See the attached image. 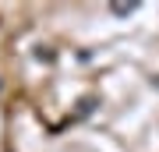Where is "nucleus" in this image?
Segmentation results:
<instances>
[{
    "label": "nucleus",
    "instance_id": "1",
    "mask_svg": "<svg viewBox=\"0 0 159 152\" xmlns=\"http://www.w3.org/2000/svg\"><path fill=\"white\" fill-rule=\"evenodd\" d=\"M96 106H99V99H96V96H85V99L78 103V113H74V117H89Z\"/></svg>",
    "mask_w": 159,
    "mask_h": 152
},
{
    "label": "nucleus",
    "instance_id": "2",
    "mask_svg": "<svg viewBox=\"0 0 159 152\" xmlns=\"http://www.w3.org/2000/svg\"><path fill=\"white\" fill-rule=\"evenodd\" d=\"M53 57H57V53H53L50 46H39V50H35V60H46V64H50Z\"/></svg>",
    "mask_w": 159,
    "mask_h": 152
},
{
    "label": "nucleus",
    "instance_id": "3",
    "mask_svg": "<svg viewBox=\"0 0 159 152\" xmlns=\"http://www.w3.org/2000/svg\"><path fill=\"white\" fill-rule=\"evenodd\" d=\"M134 0H127V4H113V14H131V11H134Z\"/></svg>",
    "mask_w": 159,
    "mask_h": 152
}]
</instances>
